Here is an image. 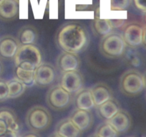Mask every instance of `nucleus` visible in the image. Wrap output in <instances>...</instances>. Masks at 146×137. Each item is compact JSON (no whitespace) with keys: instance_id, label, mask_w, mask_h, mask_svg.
<instances>
[{"instance_id":"4468645a","label":"nucleus","mask_w":146,"mask_h":137,"mask_svg":"<svg viewBox=\"0 0 146 137\" xmlns=\"http://www.w3.org/2000/svg\"><path fill=\"white\" fill-rule=\"evenodd\" d=\"M95 107L113 97L112 89L107 84L99 82L90 88Z\"/></svg>"},{"instance_id":"aec40b11","label":"nucleus","mask_w":146,"mask_h":137,"mask_svg":"<svg viewBox=\"0 0 146 137\" xmlns=\"http://www.w3.org/2000/svg\"><path fill=\"white\" fill-rule=\"evenodd\" d=\"M21 45L35 44L38 40V32L31 25H26L19 29L17 38Z\"/></svg>"},{"instance_id":"ddd939ff","label":"nucleus","mask_w":146,"mask_h":137,"mask_svg":"<svg viewBox=\"0 0 146 137\" xmlns=\"http://www.w3.org/2000/svg\"><path fill=\"white\" fill-rule=\"evenodd\" d=\"M95 108L98 117L104 121H108L121 109L118 101L114 97Z\"/></svg>"},{"instance_id":"bb28decb","label":"nucleus","mask_w":146,"mask_h":137,"mask_svg":"<svg viewBox=\"0 0 146 137\" xmlns=\"http://www.w3.org/2000/svg\"><path fill=\"white\" fill-rule=\"evenodd\" d=\"M132 2L137 10L146 13V0H132Z\"/></svg>"},{"instance_id":"f257e3e1","label":"nucleus","mask_w":146,"mask_h":137,"mask_svg":"<svg viewBox=\"0 0 146 137\" xmlns=\"http://www.w3.org/2000/svg\"><path fill=\"white\" fill-rule=\"evenodd\" d=\"M56 41L62 51L78 54L86 49L90 37L83 26L76 23H68L58 31Z\"/></svg>"},{"instance_id":"5701e85b","label":"nucleus","mask_w":146,"mask_h":137,"mask_svg":"<svg viewBox=\"0 0 146 137\" xmlns=\"http://www.w3.org/2000/svg\"><path fill=\"white\" fill-rule=\"evenodd\" d=\"M15 77L23 82L27 86L35 84V71L26 70L19 67H15Z\"/></svg>"},{"instance_id":"473e14b6","label":"nucleus","mask_w":146,"mask_h":137,"mask_svg":"<svg viewBox=\"0 0 146 137\" xmlns=\"http://www.w3.org/2000/svg\"><path fill=\"white\" fill-rule=\"evenodd\" d=\"M49 137H62V136H61L60 134H58L57 132H56V131H54V132H53L52 134H50V136Z\"/></svg>"},{"instance_id":"72a5a7b5","label":"nucleus","mask_w":146,"mask_h":137,"mask_svg":"<svg viewBox=\"0 0 146 137\" xmlns=\"http://www.w3.org/2000/svg\"><path fill=\"white\" fill-rule=\"evenodd\" d=\"M143 79H144V83H145V88L146 89V71L144 74H143Z\"/></svg>"},{"instance_id":"f704fd0d","label":"nucleus","mask_w":146,"mask_h":137,"mask_svg":"<svg viewBox=\"0 0 146 137\" xmlns=\"http://www.w3.org/2000/svg\"><path fill=\"white\" fill-rule=\"evenodd\" d=\"M143 20H144L145 25H146V13H144V16H143Z\"/></svg>"},{"instance_id":"dca6fc26","label":"nucleus","mask_w":146,"mask_h":137,"mask_svg":"<svg viewBox=\"0 0 146 137\" xmlns=\"http://www.w3.org/2000/svg\"><path fill=\"white\" fill-rule=\"evenodd\" d=\"M73 104L75 108L83 110H89L95 107L93 97L90 89L83 88L74 95Z\"/></svg>"},{"instance_id":"a211bd4d","label":"nucleus","mask_w":146,"mask_h":137,"mask_svg":"<svg viewBox=\"0 0 146 137\" xmlns=\"http://www.w3.org/2000/svg\"><path fill=\"white\" fill-rule=\"evenodd\" d=\"M19 11V0H5L0 5V19L11 21L17 16Z\"/></svg>"},{"instance_id":"e433bc0d","label":"nucleus","mask_w":146,"mask_h":137,"mask_svg":"<svg viewBox=\"0 0 146 137\" xmlns=\"http://www.w3.org/2000/svg\"><path fill=\"white\" fill-rule=\"evenodd\" d=\"M5 0H0V5H2L4 2H5Z\"/></svg>"},{"instance_id":"f8f14e48","label":"nucleus","mask_w":146,"mask_h":137,"mask_svg":"<svg viewBox=\"0 0 146 137\" xmlns=\"http://www.w3.org/2000/svg\"><path fill=\"white\" fill-rule=\"evenodd\" d=\"M69 118L82 131H85L90 128L94 121L93 116L90 111L76 108L72 111Z\"/></svg>"},{"instance_id":"f3484780","label":"nucleus","mask_w":146,"mask_h":137,"mask_svg":"<svg viewBox=\"0 0 146 137\" xmlns=\"http://www.w3.org/2000/svg\"><path fill=\"white\" fill-rule=\"evenodd\" d=\"M54 131L62 137H80L82 134V131L74 124L69 117L60 120L56 125Z\"/></svg>"},{"instance_id":"c9c22d12","label":"nucleus","mask_w":146,"mask_h":137,"mask_svg":"<svg viewBox=\"0 0 146 137\" xmlns=\"http://www.w3.org/2000/svg\"><path fill=\"white\" fill-rule=\"evenodd\" d=\"M89 137H100V136H98V135H97V134H95H95H92V135L90 136Z\"/></svg>"},{"instance_id":"a878e982","label":"nucleus","mask_w":146,"mask_h":137,"mask_svg":"<svg viewBox=\"0 0 146 137\" xmlns=\"http://www.w3.org/2000/svg\"><path fill=\"white\" fill-rule=\"evenodd\" d=\"M9 99V86L7 81L0 78V102Z\"/></svg>"},{"instance_id":"20e7f679","label":"nucleus","mask_w":146,"mask_h":137,"mask_svg":"<svg viewBox=\"0 0 146 137\" xmlns=\"http://www.w3.org/2000/svg\"><path fill=\"white\" fill-rule=\"evenodd\" d=\"M125 42L121 34L112 32L102 37L100 42V51L105 57L110 59L120 58L126 49Z\"/></svg>"},{"instance_id":"7c9ffc66","label":"nucleus","mask_w":146,"mask_h":137,"mask_svg":"<svg viewBox=\"0 0 146 137\" xmlns=\"http://www.w3.org/2000/svg\"><path fill=\"white\" fill-rule=\"evenodd\" d=\"M142 45H143L145 48H146V25H144V26H143Z\"/></svg>"},{"instance_id":"423d86ee","label":"nucleus","mask_w":146,"mask_h":137,"mask_svg":"<svg viewBox=\"0 0 146 137\" xmlns=\"http://www.w3.org/2000/svg\"><path fill=\"white\" fill-rule=\"evenodd\" d=\"M74 95L66 91L61 85H53L46 94L48 107L54 111H62L68 108L73 103Z\"/></svg>"},{"instance_id":"39448f33","label":"nucleus","mask_w":146,"mask_h":137,"mask_svg":"<svg viewBox=\"0 0 146 137\" xmlns=\"http://www.w3.org/2000/svg\"><path fill=\"white\" fill-rule=\"evenodd\" d=\"M119 87L125 96H135L140 94L145 89L143 74L135 68L127 70L120 76Z\"/></svg>"},{"instance_id":"c85d7f7f","label":"nucleus","mask_w":146,"mask_h":137,"mask_svg":"<svg viewBox=\"0 0 146 137\" xmlns=\"http://www.w3.org/2000/svg\"><path fill=\"white\" fill-rule=\"evenodd\" d=\"M0 137H19V136H18V133L8 130L5 134L0 136Z\"/></svg>"},{"instance_id":"2f4dec72","label":"nucleus","mask_w":146,"mask_h":137,"mask_svg":"<svg viewBox=\"0 0 146 137\" xmlns=\"http://www.w3.org/2000/svg\"><path fill=\"white\" fill-rule=\"evenodd\" d=\"M3 71H4L3 64H2V61L0 60V76L2 74V73H3Z\"/></svg>"},{"instance_id":"412c9836","label":"nucleus","mask_w":146,"mask_h":137,"mask_svg":"<svg viewBox=\"0 0 146 137\" xmlns=\"http://www.w3.org/2000/svg\"><path fill=\"white\" fill-rule=\"evenodd\" d=\"M0 118L6 122L9 131L19 132L20 130V124L13 110L7 107L0 108Z\"/></svg>"},{"instance_id":"6e6552de","label":"nucleus","mask_w":146,"mask_h":137,"mask_svg":"<svg viewBox=\"0 0 146 137\" xmlns=\"http://www.w3.org/2000/svg\"><path fill=\"white\" fill-rule=\"evenodd\" d=\"M60 84L66 91L75 95L84 88L85 79L79 70L63 72L60 76Z\"/></svg>"},{"instance_id":"4c0bfd02","label":"nucleus","mask_w":146,"mask_h":137,"mask_svg":"<svg viewBox=\"0 0 146 137\" xmlns=\"http://www.w3.org/2000/svg\"><path fill=\"white\" fill-rule=\"evenodd\" d=\"M131 137H133V136H131Z\"/></svg>"},{"instance_id":"393cba45","label":"nucleus","mask_w":146,"mask_h":137,"mask_svg":"<svg viewBox=\"0 0 146 137\" xmlns=\"http://www.w3.org/2000/svg\"><path fill=\"white\" fill-rule=\"evenodd\" d=\"M132 0H110L112 11H123L129 7Z\"/></svg>"},{"instance_id":"c756f323","label":"nucleus","mask_w":146,"mask_h":137,"mask_svg":"<svg viewBox=\"0 0 146 137\" xmlns=\"http://www.w3.org/2000/svg\"><path fill=\"white\" fill-rule=\"evenodd\" d=\"M19 137H41L36 132H34V131H29V132H26L25 134H22L21 136Z\"/></svg>"},{"instance_id":"0eeeda50","label":"nucleus","mask_w":146,"mask_h":137,"mask_svg":"<svg viewBox=\"0 0 146 137\" xmlns=\"http://www.w3.org/2000/svg\"><path fill=\"white\" fill-rule=\"evenodd\" d=\"M57 70L54 65L42 62L35 70V84L39 87L51 86L56 80Z\"/></svg>"},{"instance_id":"9b49d317","label":"nucleus","mask_w":146,"mask_h":137,"mask_svg":"<svg viewBox=\"0 0 146 137\" xmlns=\"http://www.w3.org/2000/svg\"><path fill=\"white\" fill-rule=\"evenodd\" d=\"M21 44L12 35H5L0 38V58L12 59L16 55Z\"/></svg>"},{"instance_id":"2eb2a0df","label":"nucleus","mask_w":146,"mask_h":137,"mask_svg":"<svg viewBox=\"0 0 146 137\" xmlns=\"http://www.w3.org/2000/svg\"><path fill=\"white\" fill-rule=\"evenodd\" d=\"M108 122L120 134L130 129L132 125V119L127 111L120 109L115 115L108 120Z\"/></svg>"},{"instance_id":"6ab92c4d","label":"nucleus","mask_w":146,"mask_h":137,"mask_svg":"<svg viewBox=\"0 0 146 137\" xmlns=\"http://www.w3.org/2000/svg\"><path fill=\"white\" fill-rule=\"evenodd\" d=\"M115 28L113 21L108 18L101 17L98 10L93 22V29L95 33L98 36L104 37L113 32Z\"/></svg>"},{"instance_id":"7ed1b4c3","label":"nucleus","mask_w":146,"mask_h":137,"mask_svg":"<svg viewBox=\"0 0 146 137\" xmlns=\"http://www.w3.org/2000/svg\"><path fill=\"white\" fill-rule=\"evenodd\" d=\"M52 115L43 106H34L29 109L25 117V123L29 130L34 132L45 131L52 124Z\"/></svg>"},{"instance_id":"9d476101","label":"nucleus","mask_w":146,"mask_h":137,"mask_svg":"<svg viewBox=\"0 0 146 137\" xmlns=\"http://www.w3.org/2000/svg\"><path fill=\"white\" fill-rule=\"evenodd\" d=\"M80 59L78 54L62 51L56 61L57 67L61 73L70 71L79 70L80 67Z\"/></svg>"},{"instance_id":"4be33fe9","label":"nucleus","mask_w":146,"mask_h":137,"mask_svg":"<svg viewBox=\"0 0 146 137\" xmlns=\"http://www.w3.org/2000/svg\"><path fill=\"white\" fill-rule=\"evenodd\" d=\"M7 84L9 86V99H17L21 96L27 87L23 82L16 77L7 81Z\"/></svg>"},{"instance_id":"b1692460","label":"nucleus","mask_w":146,"mask_h":137,"mask_svg":"<svg viewBox=\"0 0 146 137\" xmlns=\"http://www.w3.org/2000/svg\"><path fill=\"white\" fill-rule=\"evenodd\" d=\"M95 134L100 137H118L119 133L108 121H104L96 128Z\"/></svg>"},{"instance_id":"f03ea898","label":"nucleus","mask_w":146,"mask_h":137,"mask_svg":"<svg viewBox=\"0 0 146 137\" xmlns=\"http://www.w3.org/2000/svg\"><path fill=\"white\" fill-rule=\"evenodd\" d=\"M15 67L26 70L35 71L41 64L42 54L40 49L35 44L21 45L14 57Z\"/></svg>"},{"instance_id":"cd10ccee","label":"nucleus","mask_w":146,"mask_h":137,"mask_svg":"<svg viewBox=\"0 0 146 137\" xmlns=\"http://www.w3.org/2000/svg\"><path fill=\"white\" fill-rule=\"evenodd\" d=\"M8 130L9 129L6 122L2 118H0V136L5 134Z\"/></svg>"},{"instance_id":"1a4fd4ad","label":"nucleus","mask_w":146,"mask_h":137,"mask_svg":"<svg viewBox=\"0 0 146 137\" xmlns=\"http://www.w3.org/2000/svg\"><path fill=\"white\" fill-rule=\"evenodd\" d=\"M143 25L138 22H130L123 28L122 36L127 47L136 48L142 45Z\"/></svg>"}]
</instances>
